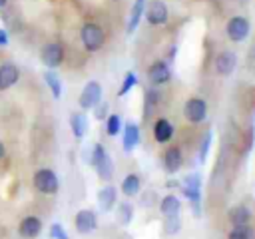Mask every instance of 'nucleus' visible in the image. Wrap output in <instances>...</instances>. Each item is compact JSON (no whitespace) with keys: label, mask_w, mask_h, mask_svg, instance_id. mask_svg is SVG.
<instances>
[{"label":"nucleus","mask_w":255,"mask_h":239,"mask_svg":"<svg viewBox=\"0 0 255 239\" xmlns=\"http://www.w3.org/2000/svg\"><path fill=\"white\" fill-rule=\"evenodd\" d=\"M80 38H82V44L88 52H98L104 42H106V34H104V28L96 22H86L82 26V32H80Z\"/></svg>","instance_id":"obj_1"},{"label":"nucleus","mask_w":255,"mask_h":239,"mask_svg":"<svg viewBox=\"0 0 255 239\" xmlns=\"http://www.w3.org/2000/svg\"><path fill=\"white\" fill-rule=\"evenodd\" d=\"M92 161H94V167H96V173H98L100 179L110 181L114 177V161H112V157L108 155V151L104 149L102 143H94Z\"/></svg>","instance_id":"obj_2"},{"label":"nucleus","mask_w":255,"mask_h":239,"mask_svg":"<svg viewBox=\"0 0 255 239\" xmlns=\"http://www.w3.org/2000/svg\"><path fill=\"white\" fill-rule=\"evenodd\" d=\"M34 187L40 191V193H44V195H54L56 191H58V187H60V181H58V175L52 171V169H48V167H42V169H38L36 173H34Z\"/></svg>","instance_id":"obj_3"},{"label":"nucleus","mask_w":255,"mask_h":239,"mask_svg":"<svg viewBox=\"0 0 255 239\" xmlns=\"http://www.w3.org/2000/svg\"><path fill=\"white\" fill-rule=\"evenodd\" d=\"M227 36H229V40L231 42H245L247 40V36H249V30H251V26H249V20L247 18H243V16H233L229 22H227Z\"/></svg>","instance_id":"obj_4"},{"label":"nucleus","mask_w":255,"mask_h":239,"mask_svg":"<svg viewBox=\"0 0 255 239\" xmlns=\"http://www.w3.org/2000/svg\"><path fill=\"white\" fill-rule=\"evenodd\" d=\"M183 116L189 123H199L207 116V104L201 98H189L183 106Z\"/></svg>","instance_id":"obj_5"},{"label":"nucleus","mask_w":255,"mask_h":239,"mask_svg":"<svg viewBox=\"0 0 255 239\" xmlns=\"http://www.w3.org/2000/svg\"><path fill=\"white\" fill-rule=\"evenodd\" d=\"M100 100H102V86H100L96 80L88 82V84L84 86L80 98H78V102H80V106H82L84 110H92L96 104H100Z\"/></svg>","instance_id":"obj_6"},{"label":"nucleus","mask_w":255,"mask_h":239,"mask_svg":"<svg viewBox=\"0 0 255 239\" xmlns=\"http://www.w3.org/2000/svg\"><path fill=\"white\" fill-rule=\"evenodd\" d=\"M40 58L44 62L46 68H58L64 60V48L58 44V42H48L42 52H40Z\"/></svg>","instance_id":"obj_7"},{"label":"nucleus","mask_w":255,"mask_h":239,"mask_svg":"<svg viewBox=\"0 0 255 239\" xmlns=\"http://www.w3.org/2000/svg\"><path fill=\"white\" fill-rule=\"evenodd\" d=\"M199 187H201V177H199L197 173H189V175L183 179V193H185V197L195 205V213H199V199H201Z\"/></svg>","instance_id":"obj_8"},{"label":"nucleus","mask_w":255,"mask_h":239,"mask_svg":"<svg viewBox=\"0 0 255 239\" xmlns=\"http://www.w3.org/2000/svg\"><path fill=\"white\" fill-rule=\"evenodd\" d=\"M74 225H76L78 233L88 235L98 227V217H96V213L92 209H80L76 213V217H74Z\"/></svg>","instance_id":"obj_9"},{"label":"nucleus","mask_w":255,"mask_h":239,"mask_svg":"<svg viewBox=\"0 0 255 239\" xmlns=\"http://www.w3.org/2000/svg\"><path fill=\"white\" fill-rule=\"evenodd\" d=\"M145 20L151 24V26H159V24H165L167 20V6L165 2L161 0H151L145 8Z\"/></svg>","instance_id":"obj_10"},{"label":"nucleus","mask_w":255,"mask_h":239,"mask_svg":"<svg viewBox=\"0 0 255 239\" xmlns=\"http://www.w3.org/2000/svg\"><path fill=\"white\" fill-rule=\"evenodd\" d=\"M235 66H237V54H235V52L223 50V52H219V54L215 56V72H217L219 76H229V74H233Z\"/></svg>","instance_id":"obj_11"},{"label":"nucleus","mask_w":255,"mask_h":239,"mask_svg":"<svg viewBox=\"0 0 255 239\" xmlns=\"http://www.w3.org/2000/svg\"><path fill=\"white\" fill-rule=\"evenodd\" d=\"M40 231H42V221L38 217H34V215L24 217L20 221V225H18V233L24 239H36L40 235Z\"/></svg>","instance_id":"obj_12"},{"label":"nucleus","mask_w":255,"mask_h":239,"mask_svg":"<svg viewBox=\"0 0 255 239\" xmlns=\"http://www.w3.org/2000/svg\"><path fill=\"white\" fill-rule=\"evenodd\" d=\"M147 78H149V82H151V84H155V86H159V84H165V82L171 78L169 66H167L163 60H157V62H153V64L149 66V70H147Z\"/></svg>","instance_id":"obj_13"},{"label":"nucleus","mask_w":255,"mask_h":239,"mask_svg":"<svg viewBox=\"0 0 255 239\" xmlns=\"http://www.w3.org/2000/svg\"><path fill=\"white\" fill-rule=\"evenodd\" d=\"M18 80H20V70H18L16 64L6 62V64L0 66V90H8V88H12Z\"/></svg>","instance_id":"obj_14"},{"label":"nucleus","mask_w":255,"mask_h":239,"mask_svg":"<svg viewBox=\"0 0 255 239\" xmlns=\"http://www.w3.org/2000/svg\"><path fill=\"white\" fill-rule=\"evenodd\" d=\"M139 143V125L133 123V121H128L126 127H124V139H122V145L124 149L129 153L133 151V147Z\"/></svg>","instance_id":"obj_15"},{"label":"nucleus","mask_w":255,"mask_h":239,"mask_svg":"<svg viewBox=\"0 0 255 239\" xmlns=\"http://www.w3.org/2000/svg\"><path fill=\"white\" fill-rule=\"evenodd\" d=\"M183 163V153L179 147H169L165 153H163V167L167 173H175Z\"/></svg>","instance_id":"obj_16"},{"label":"nucleus","mask_w":255,"mask_h":239,"mask_svg":"<svg viewBox=\"0 0 255 239\" xmlns=\"http://www.w3.org/2000/svg\"><path fill=\"white\" fill-rule=\"evenodd\" d=\"M171 135H173V125L165 118L155 120V123H153V137H155V141L157 143H165V141L171 139Z\"/></svg>","instance_id":"obj_17"},{"label":"nucleus","mask_w":255,"mask_h":239,"mask_svg":"<svg viewBox=\"0 0 255 239\" xmlns=\"http://www.w3.org/2000/svg\"><path fill=\"white\" fill-rule=\"evenodd\" d=\"M116 195H118V191H116L114 185H106V187H102L100 193H98L100 207H102L104 211H112V207L116 205Z\"/></svg>","instance_id":"obj_18"},{"label":"nucleus","mask_w":255,"mask_h":239,"mask_svg":"<svg viewBox=\"0 0 255 239\" xmlns=\"http://www.w3.org/2000/svg\"><path fill=\"white\" fill-rule=\"evenodd\" d=\"M70 127H72V133L76 139H82L88 131V120L84 114H72L70 116Z\"/></svg>","instance_id":"obj_19"},{"label":"nucleus","mask_w":255,"mask_h":239,"mask_svg":"<svg viewBox=\"0 0 255 239\" xmlns=\"http://www.w3.org/2000/svg\"><path fill=\"white\" fill-rule=\"evenodd\" d=\"M139 187H141V181H139V175H135V173L126 175L124 181H122V193H124L126 197L137 195V193H139Z\"/></svg>","instance_id":"obj_20"},{"label":"nucleus","mask_w":255,"mask_h":239,"mask_svg":"<svg viewBox=\"0 0 255 239\" xmlns=\"http://www.w3.org/2000/svg\"><path fill=\"white\" fill-rule=\"evenodd\" d=\"M163 217H171V215H179V209H181V201L175 197V195H165L161 199V205H159Z\"/></svg>","instance_id":"obj_21"},{"label":"nucleus","mask_w":255,"mask_h":239,"mask_svg":"<svg viewBox=\"0 0 255 239\" xmlns=\"http://www.w3.org/2000/svg\"><path fill=\"white\" fill-rule=\"evenodd\" d=\"M229 221L233 225H247L251 221V211L245 205H235L229 209Z\"/></svg>","instance_id":"obj_22"},{"label":"nucleus","mask_w":255,"mask_h":239,"mask_svg":"<svg viewBox=\"0 0 255 239\" xmlns=\"http://www.w3.org/2000/svg\"><path fill=\"white\" fill-rule=\"evenodd\" d=\"M143 8H145V0H135L131 6V14H129V22H128V34L135 32L141 16H143Z\"/></svg>","instance_id":"obj_23"},{"label":"nucleus","mask_w":255,"mask_h":239,"mask_svg":"<svg viewBox=\"0 0 255 239\" xmlns=\"http://www.w3.org/2000/svg\"><path fill=\"white\" fill-rule=\"evenodd\" d=\"M157 104H159V94H157V90H147V94H145V104H143V116L147 118V116H151L153 114V110L157 108Z\"/></svg>","instance_id":"obj_24"},{"label":"nucleus","mask_w":255,"mask_h":239,"mask_svg":"<svg viewBox=\"0 0 255 239\" xmlns=\"http://www.w3.org/2000/svg\"><path fill=\"white\" fill-rule=\"evenodd\" d=\"M44 80H46L48 88L52 90V96L54 98H60L62 96V82H60V78L54 72H44Z\"/></svg>","instance_id":"obj_25"},{"label":"nucleus","mask_w":255,"mask_h":239,"mask_svg":"<svg viewBox=\"0 0 255 239\" xmlns=\"http://www.w3.org/2000/svg\"><path fill=\"white\" fill-rule=\"evenodd\" d=\"M227 239H253V229L249 227V223L247 225H233Z\"/></svg>","instance_id":"obj_26"},{"label":"nucleus","mask_w":255,"mask_h":239,"mask_svg":"<svg viewBox=\"0 0 255 239\" xmlns=\"http://www.w3.org/2000/svg\"><path fill=\"white\" fill-rule=\"evenodd\" d=\"M120 127H122V118L118 114L106 116V131H108V135H118Z\"/></svg>","instance_id":"obj_27"},{"label":"nucleus","mask_w":255,"mask_h":239,"mask_svg":"<svg viewBox=\"0 0 255 239\" xmlns=\"http://www.w3.org/2000/svg\"><path fill=\"white\" fill-rule=\"evenodd\" d=\"M131 217H133V205L131 203H122L120 205V209H118V221L122 223V225H128L129 221H131Z\"/></svg>","instance_id":"obj_28"},{"label":"nucleus","mask_w":255,"mask_h":239,"mask_svg":"<svg viewBox=\"0 0 255 239\" xmlns=\"http://www.w3.org/2000/svg\"><path fill=\"white\" fill-rule=\"evenodd\" d=\"M137 84V78H135V74L133 72H128L126 74V78H124V82H122V88H120V92H118V96H126L133 86Z\"/></svg>","instance_id":"obj_29"},{"label":"nucleus","mask_w":255,"mask_h":239,"mask_svg":"<svg viewBox=\"0 0 255 239\" xmlns=\"http://www.w3.org/2000/svg\"><path fill=\"white\" fill-rule=\"evenodd\" d=\"M163 227H165V233L167 235H175L177 231H179V215H171V217H165V223H163Z\"/></svg>","instance_id":"obj_30"},{"label":"nucleus","mask_w":255,"mask_h":239,"mask_svg":"<svg viewBox=\"0 0 255 239\" xmlns=\"http://www.w3.org/2000/svg\"><path fill=\"white\" fill-rule=\"evenodd\" d=\"M209 145H211V131H207L201 139V145H199V161L203 163L207 159V153H209Z\"/></svg>","instance_id":"obj_31"},{"label":"nucleus","mask_w":255,"mask_h":239,"mask_svg":"<svg viewBox=\"0 0 255 239\" xmlns=\"http://www.w3.org/2000/svg\"><path fill=\"white\" fill-rule=\"evenodd\" d=\"M50 237L52 239H70L68 233H66V229L60 223H52L50 225Z\"/></svg>","instance_id":"obj_32"},{"label":"nucleus","mask_w":255,"mask_h":239,"mask_svg":"<svg viewBox=\"0 0 255 239\" xmlns=\"http://www.w3.org/2000/svg\"><path fill=\"white\" fill-rule=\"evenodd\" d=\"M92 110H94V114H96L98 120H104V118H106V110H108V106H106V104H96Z\"/></svg>","instance_id":"obj_33"},{"label":"nucleus","mask_w":255,"mask_h":239,"mask_svg":"<svg viewBox=\"0 0 255 239\" xmlns=\"http://www.w3.org/2000/svg\"><path fill=\"white\" fill-rule=\"evenodd\" d=\"M6 44H8V34H6V30L0 28V46H6Z\"/></svg>","instance_id":"obj_34"},{"label":"nucleus","mask_w":255,"mask_h":239,"mask_svg":"<svg viewBox=\"0 0 255 239\" xmlns=\"http://www.w3.org/2000/svg\"><path fill=\"white\" fill-rule=\"evenodd\" d=\"M4 153H6V149H4V143H2V141H0V159H2V157H4Z\"/></svg>","instance_id":"obj_35"},{"label":"nucleus","mask_w":255,"mask_h":239,"mask_svg":"<svg viewBox=\"0 0 255 239\" xmlns=\"http://www.w3.org/2000/svg\"><path fill=\"white\" fill-rule=\"evenodd\" d=\"M6 2H8V0H0V8H4V6H6Z\"/></svg>","instance_id":"obj_36"}]
</instances>
